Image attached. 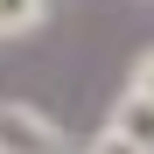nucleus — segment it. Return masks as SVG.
Here are the masks:
<instances>
[{
  "label": "nucleus",
  "instance_id": "1",
  "mask_svg": "<svg viewBox=\"0 0 154 154\" xmlns=\"http://www.w3.org/2000/svg\"><path fill=\"white\" fill-rule=\"evenodd\" d=\"M0 154H77V140L28 98H0Z\"/></svg>",
  "mask_w": 154,
  "mask_h": 154
},
{
  "label": "nucleus",
  "instance_id": "2",
  "mask_svg": "<svg viewBox=\"0 0 154 154\" xmlns=\"http://www.w3.org/2000/svg\"><path fill=\"white\" fill-rule=\"evenodd\" d=\"M105 126H119L140 154H154V105H147V98H126V91H119L112 112H105Z\"/></svg>",
  "mask_w": 154,
  "mask_h": 154
},
{
  "label": "nucleus",
  "instance_id": "3",
  "mask_svg": "<svg viewBox=\"0 0 154 154\" xmlns=\"http://www.w3.org/2000/svg\"><path fill=\"white\" fill-rule=\"evenodd\" d=\"M49 21V0H0V42H21Z\"/></svg>",
  "mask_w": 154,
  "mask_h": 154
},
{
  "label": "nucleus",
  "instance_id": "4",
  "mask_svg": "<svg viewBox=\"0 0 154 154\" xmlns=\"http://www.w3.org/2000/svg\"><path fill=\"white\" fill-rule=\"evenodd\" d=\"M126 98H147L154 105V49H140V56L126 63Z\"/></svg>",
  "mask_w": 154,
  "mask_h": 154
},
{
  "label": "nucleus",
  "instance_id": "5",
  "mask_svg": "<svg viewBox=\"0 0 154 154\" xmlns=\"http://www.w3.org/2000/svg\"><path fill=\"white\" fill-rule=\"evenodd\" d=\"M77 154H140V147H133V140H126V133H119V126H98V133H91L84 147H77Z\"/></svg>",
  "mask_w": 154,
  "mask_h": 154
}]
</instances>
